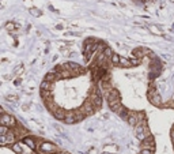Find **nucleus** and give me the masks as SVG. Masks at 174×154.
<instances>
[{"label": "nucleus", "instance_id": "cd10ccee", "mask_svg": "<svg viewBox=\"0 0 174 154\" xmlns=\"http://www.w3.org/2000/svg\"><path fill=\"white\" fill-rule=\"evenodd\" d=\"M172 2H174V0H172Z\"/></svg>", "mask_w": 174, "mask_h": 154}, {"label": "nucleus", "instance_id": "1a4fd4ad", "mask_svg": "<svg viewBox=\"0 0 174 154\" xmlns=\"http://www.w3.org/2000/svg\"><path fill=\"white\" fill-rule=\"evenodd\" d=\"M142 147H150V149H154L155 147V140H154V136L148 135L146 139L142 140Z\"/></svg>", "mask_w": 174, "mask_h": 154}, {"label": "nucleus", "instance_id": "aec40b11", "mask_svg": "<svg viewBox=\"0 0 174 154\" xmlns=\"http://www.w3.org/2000/svg\"><path fill=\"white\" fill-rule=\"evenodd\" d=\"M140 154H154V149H150V147H142Z\"/></svg>", "mask_w": 174, "mask_h": 154}, {"label": "nucleus", "instance_id": "dca6fc26", "mask_svg": "<svg viewBox=\"0 0 174 154\" xmlns=\"http://www.w3.org/2000/svg\"><path fill=\"white\" fill-rule=\"evenodd\" d=\"M120 67H132V63H131V60H128V59L121 57L120 59Z\"/></svg>", "mask_w": 174, "mask_h": 154}, {"label": "nucleus", "instance_id": "a211bd4d", "mask_svg": "<svg viewBox=\"0 0 174 154\" xmlns=\"http://www.w3.org/2000/svg\"><path fill=\"white\" fill-rule=\"evenodd\" d=\"M74 116H75V119H76V122H82V120L86 117V114L80 110V112H74Z\"/></svg>", "mask_w": 174, "mask_h": 154}, {"label": "nucleus", "instance_id": "b1692460", "mask_svg": "<svg viewBox=\"0 0 174 154\" xmlns=\"http://www.w3.org/2000/svg\"><path fill=\"white\" fill-rule=\"evenodd\" d=\"M6 27H7V30H12V29H15L16 26L14 23H7V25H6Z\"/></svg>", "mask_w": 174, "mask_h": 154}, {"label": "nucleus", "instance_id": "f03ea898", "mask_svg": "<svg viewBox=\"0 0 174 154\" xmlns=\"http://www.w3.org/2000/svg\"><path fill=\"white\" fill-rule=\"evenodd\" d=\"M143 116H144L143 112H133L132 110V112H129V116H128L127 122L131 127H136L139 123H142Z\"/></svg>", "mask_w": 174, "mask_h": 154}, {"label": "nucleus", "instance_id": "5701e85b", "mask_svg": "<svg viewBox=\"0 0 174 154\" xmlns=\"http://www.w3.org/2000/svg\"><path fill=\"white\" fill-rule=\"evenodd\" d=\"M30 12H31L33 15H35V16H40V15H41V12L38 11V10H35V8H31V10H30Z\"/></svg>", "mask_w": 174, "mask_h": 154}, {"label": "nucleus", "instance_id": "393cba45", "mask_svg": "<svg viewBox=\"0 0 174 154\" xmlns=\"http://www.w3.org/2000/svg\"><path fill=\"white\" fill-rule=\"evenodd\" d=\"M6 100H7V101H14V102H15V101H18V97H16V96H11V97H7Z\"/></svg>", "mask_w": 174, "mask_h": 154}, {"label": "nucleus", "instance_id": "2eb2a0df", "mask_svg": "<svg viewBox=\"0 0 174 154\" xmlns=\"http://www.w3.org/2000/svg\"><path fill=\"white\" fill-rule=\"evenodd\" d=\"M64 123L65 124H74V123H76V119H75V116H74V113H71V114H67V117L64 119Z\"/></svg>", "mask_w": 174, "mask_h": 154}, {"label": "nucleus", "instance_id": "f3484780", "mask_svg": "<svg viewBox=\"0 0 174 154\" xmlns=\"http://www.w3.org/2000/svg\"><path fill=\"white\" fill-rule=\"evenodd\" d=\"M120 59L121 57L117 53H113V55H111L110 60H111V63H113V65H119V67H120Z\"/></svg>", "mask_w": 174, "mask_h": 154}, {"label": "nucleus", "instance_id": "ddd939ff", "mask_svg": "<svg viewBox=\"0 0 174 154\" xmlns=\"http://www.w3.org/2000/svg\"><path fill=\"white\" fill-rule=\"evenodd\" d=\"M55 86V82H49V81H42L41 83V90H52Z\"/></svg>", "mask_w": 174, "mask_h": 154}, {"label": "nucleus", "instance_id": "f8f14e48", "mask_svg": "<svg viewBox=\"0 0 174 154\" xmlns=\"http://www.w3.org/2000/svg\"><path fill=\"white\" fill-rule=\"evenodd\" d=\"M25 143L23 145H22V143H14V145H12V150H14V152L16 153V154H26L25 153Z\"/></svg>", "mask_w": 174, "mask_h": 154}, {"label": "nucleus", "instance_id": "423d86ee", "mask_svg": "<svg viewBox=\"0 0 174 154\" xmlns=\"http://www.w3.org/2000/svg\"><path fill=\"white\" fill-rule=\"evenodd\" d=\"M80 110H82V112H83L84 114H86V116H91V114H94V112H95L97 109H95V106L93 105V102L88 100V101H86V102L83 104V105H82Z\"/></svg>", "mask_w": 174, "mask_h": 154}, {"label": "nucleus", "instance_id": "39448f33", "mask_svg": "<svg viewBox=\"0 0 174 154\" xmlns=\"http://www.w3.org/2000/svg\"><path fill=\"white\" fill-rule=\"evenodd\" d=\"M15 139H16V134L14 132V131L10 130V132L7 134V135H0V145H2V146L14 145Z\"/></svg>", "mask_w": 174, "mask_h": 154}, {"label": "nucleus", "instance_id": "bb28decb", "mask_svg": "<svg viewBox=\"0 0 174 154\" xmlns=\"http://www.w3.org/2000/svg\"><path fill=\"white\" fill-rule=\"evenodd\" d=\"M173 145H174V139H173Z\"/></svg>", "mask_w": 174, "mask_h": 154}, {"label": "nucleus", "instance_id": "7ed1b4c3", "mask_svg": "<svg viewBox=\"0 0 174 154\" xmlns=\"http://www.w3.org/2000/svg\"><path fill=\"white\" fill-rule=\"evenodd\" d=\"M0 124L2 126H7V127H15L16 126V120L14 116L6 113L4 109H2V116H0Z\"/></svg>", "mask_w": 174, "mask_h": 154}, {"label": "nucleus", "instance_id": "412c9836", "mask_svg": "<svg viewBox=\"0 0 174 154\" xmlns=\"http://www.w3.org/2000/svg\"><path fill=\"white\" fill-rule=\"evenodd\" d=\"M21 73H23V65H18V67H16L15 68V75H19V74H21Z\"/></svg>", "mask_w": 174, "mask_h": 154}, {"label": "nucleus", "instance_id": "0eeeda50", "mask_svg": "<svg viewBox=\"0 0 174 154\" xmlns=\"http://www.w3.org/2000/svg\"><path fill=\"white\" fill-rule=\"evenodd\" d=\"M22 140H23V143L26 146L29 147L30 150H35V149H38V145L35 143V138H33V136H29V135H26L22 138Z\"/></svg>", "mask_w": 174, "mask_h": 154}, {"label": "nucleus", "instance_id": "6ab92c4d", "mask_svg": "<svg viewBox=\"0 0 174 154\" xmlns=\"http://www.w3.org/2000/svg\"><path fill=\"white\" fill-rule=\"evenodd\" d=\"M8 132H10V127L2 126V124H0V135H7Z\"/></svg>", "mask_w": 174, "mask_h": 154}, {"label": "nucleus", "instance_id": "f257e3e1", "mask_svg": "<svg viewBox=\"0 0 174 154\" xmlns=\"http://www.w3.org/2000/svg\"><path fill=\"white\" fill-rule=\"evenodd\" d=\"M57 152V147L51 142H41L38 145V153L40 154H56Z\"/></svg>", "mask_w": 174, "mask_h": 154}, {"label": "nucleus", "instance_id": "a878e982", "mask_svg": "<svg viewBox=\"0 0 174 154\" xmlns=\"http://www.w3.org/2000/svg\"><path fill=\"white\" fill-rule=\"evenodd\" d=\"M173 131H174V124H173Z\"/></svg>", "mask_w": 174, "mask_h": 154}, {"label": "nucleus", "instance_id": "4468645a", "mask_svg": "<svg viewBox=\"0 0 174 154\" xmlns=\"http://www.w3.org/2000/svg\"><path fill=\"white\" fill-rule=\"evenodd\" d=\"M44 79L45 81H49V82H56V81H57V74H56L55 71H51L49 74L45 75Z\"/></svg>", "mask_w": 174, "mask_h": 154}, {"label": "nucleus", "instance_id": "9b49d317", "mask_svg": "<svg viewBox=\"0 0 174 154\" xmlns=\"http://www.w3.org/2000/svg\"><path fill=\"white\" fill-rule=\"evenodd\" d=\"M53 116L56 117L57 120H64L65 117H67V113H65L64 109H61V108H57V109L53 112Z\"/></svg>", "mask_w": 174, "mask_h": 154}, {"label": "nucleus", "instance_id": "6e6552de", "mask_svg": "<svg viewBox=\"0 0 174 154\" xmlns=\"http://www.w3.org/2000/svg\"><path fill=\"white\" fill-rule=\"evenodd\" d=\"M105 96H106V98H107V102H111V101L121 98V97H120V91L117 90V89H114V87H113V89H111L107 94H105Z\"/></svg>", "mask_w": 174, "mask_h": 154}, {"label": "nucleus", "instance_id": "4be33fe9", "mask_svg": "<svg viewBox=\"0 0 174 154\" xmlns=\"http://www.w3.org/2000/svg\"><path fill=\"white\" fill-rule=\"evenodd\" d=\"M131 63H132V65H139V64H140V59H139V57L132 59V60H131Z\"/></svg>", "mask_w": 174, "mask_h": 154}, {"label": "nucleus", "instance_id": "9d476101", "mask_svg": "<svg viewBox=\"0 0 174 154\" xmlns=\"http://www.w3.org/2000/svg\"><path fill=\"white\" fill-rule=\"evenodd\" d=\"M120 152V147L117 145H106L103 147V153L106 154H117Z\"/></svg>", "mask_w": 174, "mask_h": 154}, {"label": "nucleus", "instance_id": "20e7f679", "mask_svg": "<svg viewBox=\"0 0 174 154\" xmlns=\"http://www.w3.org/2000/svg\"><path fill=\"white\" fill-rule=\"evenodd\" d=\"M148 97H150V101H151V104H152V105H155V106H160V105H162V98H160L159 93L156 91V89L152 86V85L150 86Z\"/></svg>", "mask_w": 174, "mask_h": 154}, {"label": "nucleus", "instance_id": "c85d7f7f", "mask_svg": "<svg viewBox=\"0 0 174 154\" xmlns=\"http://www.w3.org/2000/svg\"><path fill=\"white\" fill-rule=\"evenodd\" d=\"M173 101H174V100H173Z\"/></svg>", "mask_w": 174, "mask_h": 154}]
</instances>
